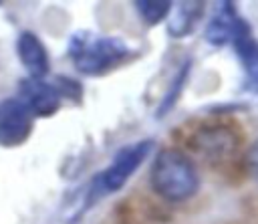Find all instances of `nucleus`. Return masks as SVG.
Returning a JSON list of instances; mask_svg holds the SVG:
<instances>
[{
  "label": "nucleus",
  "mask_w": 258,
  "mask_h": 224,
  "mask_svg": "<svg viewBox=\"0 0 258 224\" xmlns=\"http://www.w3.org/2000/svg\"><path fill=\"white\" fill-rule=\"evenodd\" d=\"M69 59L77 73L87 77H101L133 54L127 40L113 34H99L93 30H77L69 36Z\"/></svg>",
  "instance_id": "nucleus-1"
},
{
  "label": "nucleus",
  "mask_w": 258,
  "mask_h": 224,
  "mask_svg": "<svg viewBox=\"0 0 258 224\" xmlns=\"http://www.w3.org/2000/svg\"><path fill=\"white\" fill-rule=\"evenodd\" d=\"M149 184L165 202H187L200 190V172L189 155L175 147H165L151 161Z\"/></svg>",
  "instance_id": "nucleus-2"
},
{
  "label": "nucleus",
  "mask_w": 258,
  "mask_h": 224,
  "mask_svg": "<svg viewBox=\"0 0 258 224\" xmlns=\"http://www.w3.org/2000/svg\"><path fill=\"white\" fill-rule=\"evenodd\" d=\"M155 141L153 139H139L133 143L123 145L121 149L115 151L111 163L103 167L89 184L87 188V206H93L97 200L111 196L125 188V184L131 180V176L143 165V161L153 153Z\"/></svg>",
  "instance_id": "nucleus-3"
},
{
  "label": "nucleus",
  "mask_w": 258,
  "mask_h": 224,
  "mask_svg": "<svg viewBox=\"0 0 258 224\" xmlns=\"http://www.w3.org/2000/svg\"><path fill=\"white\" fill-rule=\"evenodd\" d=\"M34 115L18 97L0 99V147L14 149L28 141L34 131Z\"/></svg>",
  "instance_id": "nucleus-4"
},
{
  "label": "nucleus",
  "mask_w": 258,
  "mask_h": 224,
  "mask_svg": "<svg viewBox=\"0 0 258 224\" xmlns=\"http://www.w3.org/2000/svg\"><path fill=\"white\" fill-rule=\"evenodd\" d=\"M28 111L34 115V119H46L52 117L60 109V95L52 81L46 79H34V77H24L18 81V95H16Z\"/></svg>",
  "instance_id": "nucleus-5"
},
{
  "label": "nucleus",
  "mask_w": 258,
  "mask_h": 224,
  "mask_svg": "<svg viewBox=\"0 0 258 224\" xmlns=\"http://www.w3.org/2000/svg\"><path fill=\"white\" fill-rule=\"evenodd\" d=\"M191 145L198 153L208 159H224L230 157L238 147V137L228 125H208L194 133Z\"/></svg>",
  "instance_id": "nucleus-6"
},
{
  "label": "nucleus",
  "mask_w": 258,
  "mask_h": 224,
  "mask_svg": "<svg viewBox=\"0 0 258 224\" xmlns=\"http://www.w3.org/2000/svg\"><path fill=\"white\" fill-rule=\"evenodd\" d=\"M16 54L20 65L26 69L28 77L46 79L50 73V57L44 42L30 30H22L16 38Z\"/></svg>",
  "instance_id": "nucleus-7"
},
{
  "label": "nucleus",
  "mask_w": 258,
  "mask_h": 224,
  "mask_svg": "<svg viewBox=\"0 0 258 224\" xmlns=\"http://www.w3.org/2000/svg\"><path fill=\"white\" fill-rule=\"evenodd\" d=\"M234 52L238 54V61L244 69L246 87L254 93H258V38L252 34L250 24L246 20L240 22L234 38H232Z\"/></svg>",
  "instance_id": "nucleus-8"
},
{
  "label": "nucleus",
  "mask_w": 258,
  "mask_h": 224,
  "mask_svg": "<svg viewBox=\"0 0 258 224\" xmlns=\"http://www.w3.org/2000/svg\"><path fill=\"white\" fill-rule=\"evenodd\" d=\"M242 20L244 18L236 12V4L218 2L212 18L208 20V24L204 28V38L212 46H224V44L232 42V38H234Z\"/></svg>",
  "instance_id": "nucleus-9"
},
{
  "label": "nucleus",
  "mask_w": 258,
  "mask_h": 224,
  "mask_svg": "<svg viewBox=\"0 0 258 224\" xmlns=\"http://www.w3.org/2000/svg\"><path fill=\"white\" fill-rule=\"evenodd\" d=\"M204 8H206L204 2H194V0L177 2L175 6H171V12L167 16V34L173 38L189 36L196 30L198 22L202 20Z\"/></svg>",
  "instance_id": "nucleus-10"
},
{
  "label": "nucleus",
  "mask_w": 258,
  "mask_h": 224,
  "mask_svg": "<svg viewBox=\"0 0 258 224\" xmlns=\"http://www.w3.org/2000/svg\"><path fill=\"white\" fill-rule=\"evenodd\" d=\"M189 71H191V61L187 59V61L175 71V75L171 77V81H169V85H167V91L163 93V97H161V101H159V105H157L155 117H163V115H167V113L173 109V105L179 101L181 91L185 89Z\"/></svg>",
  "instance_id": "nucleus-11"
},
{
  "label": "nucleus",
  "mask_w": 258,
  "mask_h": 224,
  "mask_svg": "<svg viewBox=\"0 0 258 224\" xmlns=\"http://www.w3.org/2000/svg\"><path fill=\"white\" fill-rule=\"evenodd\" d=\"M133 6L147 26H155L169 16L173 4L167 0H135Z\"/></svg>",
  "instance_id": "nucleus-12"
},
{
  "label": "nucleus",
  "mask_w": 258,
  "mask_h": 224,
  "mask_svg": "<svg viewBox=\"0 0 258 224\" xmlns=\"http://www.w3.org/2000/svg\"><path fill=\"white\" fill-rule=\"evenodd\" d=\"M52 85L56 87L60 99H69L73 103H81L83 101V85L69 75H56V79L52 81Z\"/></svg>",
  "instance_id": "nucleus-13"
},
{
  "label": "nucleus",
  "mask_w": 258,
  "mask_h": 224,
  "mask_svg": "<svg viewBox=\"0 0 258 224\" xmlns=\"http://www.w3.org/2000/svg\"><path fill=\"white\" fill-rule=\"evenodd\" d=\"M246 167H248V174L258 182V139L246 151Z\"/></svg>",
  "instance_id": "nucleus-14"
}]
</instances>
